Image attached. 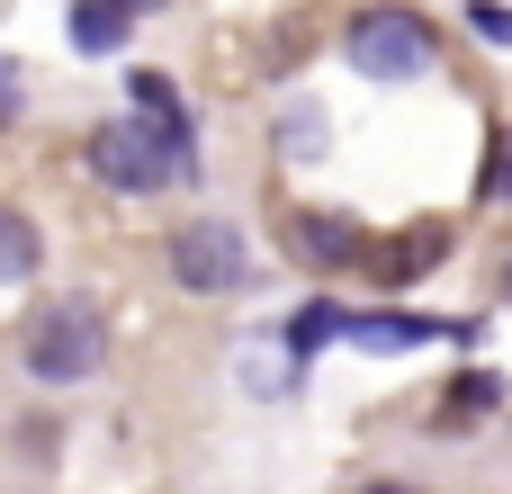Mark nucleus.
I'll list each match as a JSON object with an SVG mask.
<instances>
[{
  "mask_svg": "<svg viewBox=\"0 0 512 494\" xmlns=\"http://www.w3.org/2000/svg\"><path fill=\"white\" fill-rule=\"evenodd\" d=\"M18 90H27V81H18V63H0V126L18 117Z\"/></svg>",
  "mask_w": 512,
  "mask_h": 494,
  "instance_id": "1a4fd4ad",
  "label": "nucleus"
},
{
  "mask_svg": "<svg viewBox=\"0 0 512 494\" xmlns=\"http://www.w3.org/2000/svg\"><path fill=\"white\" fill-rule=\"evenodd\" d=\"M342 45H351V63H360L369 81H423L432 54H441V36H432L414 9H360Z\"/></svg>",
  "mask_w": 512,
  "mask_h": 494,
  "instance_id": "f03ea898",
  "label": "nucleus"
},
{
  "mask_svg": "<svg viewBox=\"0 0 512 494\" xmlns=\"http://www.w3.org/2000/svg\"><path fill=\"white\" fill-rule=\"evenodd\" d=\"M81 54H117L126 45V9L117 0H72V27H63Z\"/></svg>",
  "mask_w": 512,
  "mask_h": 494,
  "instance_id": "423d86ee",
  "label": "nucleus"
},
{
  "mask_svg": "<svg viewBox=\"0 0 512 494\" xmlns=\"http://www.w3.org/2000/svg\"><path fill=\"white\" fill-rule=\"evenodd\" d=\"M117 9H126V18H144V9H162V0H117Z\"/></svg>",
  "mask_w": 512,
  "mask_h": 494,
  "instance_id": "9b49d317",
  "label": "nucleus"
},
{
  "mask_svg": "<svg viewBox=\"0 0 512 494\" xmlns=\"http://www.w3.org/2000/svg\"><path fill=\"white\" fill-rule=\"evenodd\" d=\"M360 494H423V486H396V477H378V486H360Z\"/></svg>",
  "mask_w": 512,
  "mask_h": 494,
  "instance_id": "9d476101",
  "label": "nucleus"
},
{
  "mask_svg": "<svg viewBox=\"0 0 512 494\" xmlns=\"http://www.w3.org/2000/svg\"><path fill=\"white\" fill-rule=\"evenodd\" d=\"M468 27H477V36H486V45H504V36H512L504 0H477V9H468Z\"/></svg>",
  "mask_w": 512,
  "mask_h": 494,
  "instance_id": "6e6552de",
  "label": "nucleus"
},
{
  "mask_svg": "<svg viewBox=\"0 0 512 494\" xmlns=\"http://www.w3.org/2000/svg\"><path fill=\"white\" fill-rule=\"evenodd\" d=\"M27 270H36V225L0 216V279H27Z\"/></svg>",
  "mask_w": 512,
  "mask_h": 494,
  "instance_id": "0eeeda50",
  "label": "nucleus"
},
{
  "mask_svg": "<svg viewBox=\"0 0 512 494\" xmlns=\"http://www.w3.org/2000/svg\"><path fill=\"white\" fill-rule=\"evenodd\" d=\"M90 171H99L108 189L144 198V189L180 180V171H189V153H180V144H162V135H153V126H135V117H108V126H90Z\"/></svg>",
  "mask_w": 512,
  "mask_h": 494,
  "instance_id": "7ed1b4c3",
  "label": "nucleus"
},
{
  "mask_svg": "<svg viewBox=\"0 0 512 494\" xmlns=\"http://www.w3.org/2000/svg\"><path fill=\"white\" fill-rule=\"evenodd\" d=\"M297 252L315 261V270H351V261H369V225H351V216H297Z\"/></svg>",
  "mask_w": 512,
  "mask_h": 494,
  "instance_id": "39448f33",
  "label": "nucleus"
},
{
  "mask_svg": "<svg viewBox=\"0 0 512 494\" xmlns=\"http://www.w3.org/2000/svg\"><path fill=\"white\" fill-rule=\"evenodd\" d=\"M108 360V324H99V306H45L36 324H27V378L36 387H81L90 369Z\"/></svg>",
  "mask_w": 512,
  "mask_h": 494,
  "instance_id": "f257e3e1",
  "label": "nucleus"
},
{
  "mask_svg": "<svg viewBox=\"0 0 512 494\" xmlns=\"http://www.w3.org/2000/svg\"><path fill=\"white\" fill-rule=\"evenodd\" d=\"M243 270H252V252H243V234L216 225V216H198V225L171 234V279H180L189 297H225V288H243Z\"/></svg>",
  "mask_w": 512,
  "mask_h": 494,
  "instance_id": "20e7f679",
  "label": "nucleus"
}]
</instances>
